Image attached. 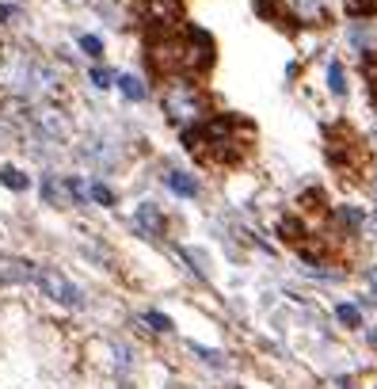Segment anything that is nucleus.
<instances>
[{"mask_svg":"<svg viewBox=\"0 0 377 389\" xmlns=\"http://www.w3.org/2000/svg\"><path fill=\"white\" fill-rule=\"evenodd\" d=\"M118 92H122L126 100H133V103H141V100H145V96H149L145 81H141V76H133V73L118 76Z\"/></svg>","mask_w":377,"mask_h":389,"instance_id":"obj_8","label":"nucleus"},{"mask_svg":"<svg viewBox=\"0 0 377 389\" xmlns=\"http://www.w3.org/2000/svg\"><path fill=\"white\" fill-rule=\"evenodd\" d=\"M145 321H149V324H153V328H156V332H168V328H172V321H168V317H164V313H145Z\"/></svg>","mask_w":377,"mask_h":389,"instance_id":"obj_18","label":"nucleus"},{"mask_svg":"<svg viewBox=\"0 0 377 389\" xmlns=\"http://www.w3.org/2000/svg\"><path fill=\"white\" fill-rule=\"evenodd\" d=\"M145 19L156 27V34L175 31V23H180V4H175V0H145Z\"/></svg>","mask_w":377,"mask_h":389,"instance_id":"obj_4","label":"nucleus"},{"mask_svg":"<svg viewBox=\"0 0 377 389\" xmlns=\"http://www.w3.org/2000/svg\"><path fill=\"white\" fill-rule=\"evenodd\" d=\"M282 16L294 19L297 27H320L328 23V4L324 0H279Z\"/></svg>","mask_w":377,"mask_h":389,"instance_id":"obj_3","label":"nucleus"},{"mask_svg":"<svg viewBox=\"0 0 377 389\" xmlns=\"http://www.w3.org/2000/svg\"><path fill=\"white\" fill-rule=\"evenodd\" d=\"M88 191H91V199H96L99 207H115V191L107 187V183H91Z\"/></svg>","mask_w":377,"mask_h":389,"instance_id":"obj_16","label":"nucleus"},{"mask_svg":"<svg viewBox=\"0 0 377 389\" xmlns=\"http://www.w3.org/2000/svg\"><path fill=\"white\" fill-rule=\"evenodd\" d=\"M168 187H172L175 195H183V199H195L198 195V180L195 176H187V172H172L168 176Z\"/></svg>","mask_w":377,"mask_h":389,"instance_id":"obj_9","label":"nucleus"},{"mask_svg":"<svg viewBox=\"0 0 377 389\" xmlns=\"http://www.w3.org/2000/svg\"><path fill=\"white\" fill-rule=\"evenodd\" d=\"M369 286H374V290H377V271H369Z\"/></svg>","mask_w":377,"mask_h":389,"instance_id":"obj_20","label":"nucleus"},{"mask_svg":"<svg viewBox=\"0 0 377 389\" xmlns=\"http://www.w3.org/2000/svg\"><path fill=\"white\" fill-rule=\"evenodd\" d=\"M336 317H339V324H347V328H358V324H362L358 306H351V302H343V306L336 309Z\"/></svg>","mask_w":377,"mask_h":389,"instance_id":"obj_14","label":"nucleus"},{"mask_svg":"<svg viewBox=\"0 0 377 389\" xmlns=\"http://www.w3.org/2000/svg\"><path fill=\"white\" fill-rule=\"evenodd\" d=\"M80 50L88 58H103V39L99 34H80Z\"/></svg>","mask_w":377,"mask_h":389,"instance_id":"obj_15","label":"nucleus"},{"mask_svg":"<svg viewBox=\"0 0 377 389\" xmlns=\"http://www.w3.org/2000/svg\"><path fill=\"white\" fill-rule=\"evenodd\" d=\"M351 42H354V50L362 54H377V23H354Z\"/></svg>","mask_w":377,"mask_h":389,"instance_id":"obj_6","label":"nucleus"},{"mask_svg":"<svg viewBox=\"0 0 377 389\" xmlns=\"http://www.w3.org/2000/svg\"><path fill=\"white\" fill-rule=\"evenodd\" d=\"M91 84H96V88H111V84H118V76L111 73V69H91Z\"/></svg>","mask_w":377,"mask_h":389,"instance_id":"obj_17","label":"nucleus"},{"mask_svg":"<svg viewBox=\"0 0 377 389\" xmlns=\"http://www.w3.org/2000/svg\"><path fill=\"white\" fill-rule=\"evenodd\" d=\"M133 222H138V229H145L149 237H156V233H164V214L153 207V202H141L138 210H133Z\"/></svg>","mask_w":377,"mask_h":389,"instance_id":"obj_5","label":"nucleus"},{"mask_svg":"<svg viewBox=\"0 0 377 389\" xmlns=\"http://www.w3.org/2000/svg\"><path fill=\"white\" fill-rule=\"evenodd\" d=\"M34 282H39V286L46 290V294H50L54 302H61V306H80V302H84L80 290H76L61 271H54V267H42V271L34 275Z\"/></svg>","mask_w":377,"mask_h":389,"instance_id":"obj_2","label":"nucleus"},{"mask_svg":"<svg viewBox=\"0 0 377 389\" xmlns=\"http://www.w3.org/2000/svg\"><path fill=\"white\" fill-rule=\"evenodd\" d=\"M42 199H46L50 207H65V202L73 199V191H69V180L58 183L54 176H46V180H42Z\"/></svg>","mask_w":377,"mask_h":389,"instance_id":"obj_7","label":"nucleus"},{"mask_svg":"<svg viewBox=\"0 0 377 389\" xmlns=\"http://www.w3.org/2000/svg\"><path fill=\"white\" fill-rule=\"evenodd\" d=\"M164 115L180 130H191V126L206 123V96L195 84V76H172V84L164 88Z\"/></svg>","mask_w":377,"mask_h":389,"instance_id":"obj_1","label":"nucleus"},{"mask_svg":"<svg viewBox=\"0 0 377 389\" xmlns=\"http://www.w3.org/2000/svg\"><path fill=\"white\" fill-rule=\"evenodd\" d=\"M16 16V8H8V4H0V19H12Z\"/></svg>","mask_w":377,"mask_h":389,"instance_id":"obj_19","label":"nucleus"},{"mask_svg":"<svg viewBox=\"0 0 377 389\" xmlns=\"http://www.w3.org/2000/svg\"><path fill=\"white\" fill-rule=\"evenodd\" d=\"M0 183H4V187H12V191H27V176L19 172V168H12V165L0 168Z\"/></svg>","mask_w":377,"mask_h":389,"instance_id":"obj_12","label":"nucleus"},{"mask_svg":"<svg viewBox=\"0 0 377 389\" xmlns=\"http://www.w3.org/2000/svg\"><path fill=\"white\" fill-rule=\"evenodd\" d=\"M336 222L343 225V229H351V233H358L362 225H366V214H362L358 207H339L336 210Z\"/></svg>","mask_w":377,"mask_h":389,"instance_id":"obj_11","label":"nucleus"},{"mask_svg":"<svg viewBox=\"0 0 377 389\" xmlns=\"http://www.w3.org/2000/svg\"><path fill=\"white\" fill-rule=\"evenodd\" d=\"M328 92L336 100L347 96V73H343V61H328Z\"/></svg>","mask_w":377,"mask_h":389,"instance_id":"obj_10","label":"nucleus"},{"mask_svg":"<svg viewBox=\"0 0 377 389\" xmlns=\"http://www.w3.org/2000/svg\"><path fill=\"white\" fill-rule=\"evenodd\" d=\"M39 123L46 126V130L54 134V138H65V130H69V126L58 118V111H42V115H39Z\"/></svg>","mask_w":377,"mask_h":389,"instance_id":"obj_13","label":"nucleus"}]
</instances>
